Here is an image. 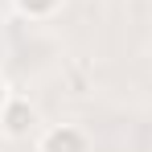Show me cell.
<instances>
[{
    "instance_id": "obj_2",
    "label": "cell",
    "mask_w": 152,
    "mask_h": 152,
    "mask_svg": "<svg viewBox=\"0 0 152 152\" xmlns=\"http://www.w3.org/2000/svg\"><path fill=\"white\" fill-rule=\"evenodd\" d=\"M41 152H91V140H86V132L82 127H50L45 136H41Z\"/></svg>"
},
{
    "instance_id": "obj_1",
    "label": "cell",
    "mask_w": 152,
    "mask_h": 152,
    "mask_svg": "<svg viewBox=\"0 0 152 152\" xmlns=\"http://www.w3.org/2000/svg\"><path fill=\"white\" fill-rule=\"evenodd\" d=\"M33 127H37V111H33L25 99H8V103H4V111H0V132H4V136L29 140Z\"/></svg>"
},
{
    "instance_id": "obj_3",
    "label": "cell",
    "mask_w": 152,
    "mask_h": 152,
    "mask_svg": "<svg viewBox=\"0 0 152 152\" xmlns=\"http://www.w3.org/2000/svg\"><path fill=\"white\" fill-rule=\"evenodd\" d=\"M12 4H17L25 17H50V12L62 4V0H12Z\"/></svg>"
},
{
    "instance_id": "obj_4",
    "label": "cell",
    "mask_w": 152,
    "mask_h": 152,
    "mask_svg": "<svg viewBox=\"0 0 152 152\" xmlns=\"http://www.w3.org/2000/svg\"><path fill=\"white\" fill-rule=\"evenodd\" d=\"M12 99V95H8V82H4V78H0V111H4V103Z\"/></svg>"
}]
</instances>
